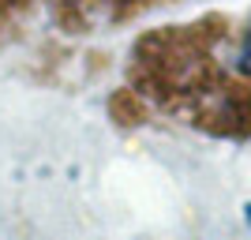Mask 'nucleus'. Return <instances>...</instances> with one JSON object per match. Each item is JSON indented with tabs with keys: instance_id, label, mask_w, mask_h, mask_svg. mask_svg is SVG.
I'll return each instance as SVG.
<instances>
[{
	"instance_id": "nucleus-1",
	"label": "nucleus",
	"mask_w": 251,
	"mask_h": 240,
	"mask_svg": "<svg viewBox=\"0 0 251 240\" xmlns=\"http://www.w3.org/2000/svg\"><path fill=\"white\" fill-rule=\"evenodd\" d=\"M221 68L232 79V86H248L251 90V15L236 27L225 49H221Z\"/></svg>"
}]
</instances>
